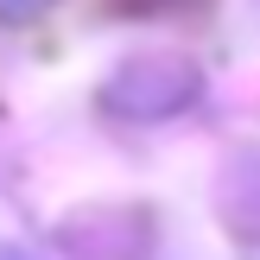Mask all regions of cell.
<instances>
[{"label": "cell", "mask_w": 260, "mask_h": 260, "mask_svg": "<svg viewBox=\"0 0 260 260\" xmlns=\"http://www.w3.org/2000/svg\"><path fill=\"white\" fill-rule=\"evenodd\" d=\"M0 260H19V254H0Z\"/></svg>", "instance_id": "cell-1"}]
</instances>
